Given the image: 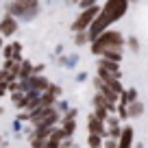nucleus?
Instances as JSON below:
<instances>
[{
    "mask_svg": "<svg viewBox=\"0 0 148 148\" xmlns=\"http://www.w3.org/2000/svg\"><path fill=\"white\" fill-rule=\"evenodd\" d=\"M120 96H122V105H131V102L137 100V92L135 89H124Z\"/></svg>",
    "mask_w": 148,
    "mask_h": 148,
    "instance_id": "obj_14",
    "label": "nucleus"
},
{
    "mask_svg": "<svg viewBox=\"0 0 148 148\" xmlns=\"http://www.w3.org/2000/svg\"><path fill=\"white\" fill-rule=\"evenodd\" d=\"M105 148H118V144H116V142H107Z\"/></svg>",
    "mask_w": 148,
    "mask_h": 148,
    "instance_id": "obj_23",
    "label": "nucleus"
},
{
    "mask_svg": "<svg viewBox=\"0 0 148 148\" xmlns=\"http://www.w3.org/2000/svg\"><path fill=\"white\" fill-rule=\"evenodd\" d=\"M100 15V7L98 5H94V7H89V9H83L79 15H76V20L72 22V31L74 33H79V31H87L89 26H92V22Z\"/></svg>",
    "mask_w": 148,
    "mask_h": 148,
    "instance_id": "obj_4",
    "label": "nucleus"
},
{
    "mask_svg": "<svg viewBox=\"0 0 148 148\" xmlns=\"http://www.w3.org/2000/svg\"><path fill=\"white\" fill-rule=\"evenodd\" d=\"M98 0H79V7H81V11L83 9H89V7H94Z\"/></svg>",
    "mask_w": 148,
    "mask_h": 148,
    "instance_id": "obj_17",
    "label": "nucleus"
},
{
    "mask_svg": "<svg viewBox=\"0 0 148 148\" xmlns=\"http://www.w3.org/2000/svg\"><path fill=\"white\" fill-rule=\"evenodd\" d=\"M122 52H124V48H107V50H102L100 57H105V59H109V61L120 63V61H122Z\"/></svg>",
    "mask_w": 148,
    "mask_h": 148,
    "instance_id": "obj_8",
    "label": "nucleus"
},
{
    "mask_svg": "<svg viewBox=\"0 0 148 148\" xmlns=\"http://www.w3.org/2000/svg\"><path fill=\"white\" fill-rule=\"evenodd\" d=\"M98 65H102V68H107L109 72H113V74H118V76H120V63H116V61H109V59H105V57H100Z\"/></svg>",
    "mask_w": 148,
    "mask_h": 148,
    "instance_id": "obj_11",
    "label": "nucleus"
},
{
    "mask_svg": "<svg viewBox=\"0 0 148 148\" xmlns=\"http://www.w3.org/2000/svg\"><path fill=\"white\" fill-rule=\"evenodd\" d=\"M33 68H35V65H33L31 61H22V65H20V76H18V79H20V81H26L28 76H33Z\"/></svg>",
    "mask_w": 148,
    "mask_h": 148,
    "instance_id": "obj_9",
    "label": "nucleus"
},
{
    "mask_svg": "<svg viewBox=\"0 0 148 148\" xmlns=\"http://www.w3.org/2000/svg\"><path fill=\"white\" fill-rule=\"evenodd\" d=\"M126 107H129V116H133V118H137V116H142V113H144V105H142V102H137V100L131 102V105H126Z\"/></svg>",
    "mask_w": 148,
    "mask_h": 148,
    "instance_id": "obj_15",
    "label": "nucleus"
},
{
    "mask_svg": "<svg viewBox=\"0 0 148 148\" xmlns=\"http://www.w3.org/2000/svg\"><path fill=\"white\" fill-rule=\"evenodd\" d=\"M74 129H76L74 120H65V124H63V133H65V137H68V135H72V133H74Z\"/></svg>",
    "mask_w": 148,
    "mask_h": 148,
    "instance_id": "obj_16",
    "label": "nucleus"
},
{
    "mask_svg": "<svg viewBox=\"0 0 148 148\" xmlns=\"http://www.w3.org/2000/svg\"><path fill=\"white\" fill-rule=\"evenodd\" d=\"M48 92L55 94V96H61V87H59V85H50V87H48Z\"/></svg>",
    "mask_w": 148,
    "mask_h": 148,
    "instance_id": "obj_21",
    "label": "nucleus"
},
{
    "mask_svg": "<svg viewBox=\"0 0 148 148\" xmlns=\"http://www.w3.org/2000/svg\"><path fill=\"white\" fill-rule=\"evenodd\" d=\"M74 44H76V46H85V44H92V39H89L87 31H79V33H74Z\"/></svg>",
    "mask_w": 148,
    "mask_h": 148,
    "instance_id": "obj_13",
    "label": "nucleus"
},
{
    "mask_svg": "<svg viewBox=\"0 0 148 148\" xmlns=\"http://www.w3.org/2000/svg\"><path fill=\"white\" fill-rule=\"evenodd\" d=\"M92 148H98V146H92Z\"/></svg>",
    "mask_w": 148,
    "mask_h": 148,
    "instance_id": "obj_25",
    "label": "nucleus"
},
{
    "mask_svg": "<svg viewBox=\"0 0 148 148\" xmlns=\"http://www.w3.org/2000/svg\"><path fill=\"white\" fill-rule=\"evenodd\" d=\"M98 76H100L102 81H107V83H113L116 79H120L118 74H113V72H109L107 68H102V65H98Z\"/></svg>",
    "mask_w": 148,
    "mask_h": 148,
    "instance_id": "obj_12",
    "label": "nucleus"
},
{
    "mask_svg": "<svg viewBox=\"0 0 148 148\" xmlns=\"http://www.w3.org/2000/svg\"><path fill=\"white\" fill-rule=\"evenodd\" d=\"M2 55H5V59H13V44L2 48Z\"/></svg>",
    "mask_w": 148,
    "mask_h": 148,
    "instance_id": "obj_18",
    "label": "nucleus"
},
{
    "mask_svg": "<svg viewBox=\"0 0 148 148\" xmlns=\"http://www.w3.org/2000/svg\"><path fill=\"white\" fill-rule=\"evenodd\" d=\"M37 11H39V0H13V2L7 5V13L22 20L35 18Z\"/></svg>",
    "mask_w": 148,
    "mask_h": 148,
    "instance_id": "obj_3",
    "label": "nucleus"
},
{
    "mask_svg": "<svg viewBox=\"0 0 148 148\" xmlns=\"http://www.w3.org/2000/svg\"><path fill=\"white\" fill-rule=\"evenodd\" d=\"M129 48H131L133 52H137V50H139V42L135 39V37H129Z\"/></svg>",
    "mask_w": 148,
    "mask_h": 148,
    "instance_id": "obj_19",
    "label": "nucleus"
},
{
    "mask_svg": "<svg viewBox=\"0 0 148 148\" xmlns=\"http://www.w3.org/2000/svg\"><path fill=\"white\" fill-rule=\"evenodd\" d=\"M131 142H133V129H124L122 131V139L120 144H118V148H131Z\"/></svg>",
    "mask_w": 148,
    "mask_h": 148,
    "instance_id": "obj_10",
    "label": "nucleus"
},
{
    "mask_svg": "<svg viewBox=\"0 0 148 148\" xmlns=\"http://www.w3.org/2000/svg\"><path fill=\"white\" fill-rule=\"evenodd\" d=\"M129 11V0H107L105 7L100 9V15L92 22V26L87 28V35L89 39H96L98 35L107 31L113 22H118L120 18H124V13Z\"/></svg>",
    "mask_w": 148,
    "mask_h": 148,
    "instance_id": "obj_1",
    "label": "nucleus"
},
{
    "mask_svg": "<svg viewBox=\"0 0 148 148\" xmlns=\"http://www.w3.org/2000/svg\"><path fill=\"white\" fill-rule=\"evenodd\" d=\"M94 85H96V89H98V92H100L102 96H105L107 100L111 102V105H116V100H118V96H120V94L113 92V89L109 87V83H107V81H102L100 76H96V79H94Z\"/></svg>",
    "mask_w": 148,
    "mask_h": 148,
    "instance_id": "obj_5",
    "label": "nucleus"
},
{
    "mask_svg": "<svg viewBox=\"0 0 148 148\" xmlns=\"http://www.w3.org/2000/svg\"><path fill=\"white\" fill-rule=\"evenodd\" d=\"M0 52H2V37H0Z\"/></svg>",
    "mask_w": 148,
    "mask_h": 148,
    "instance_id": "obj_24",
    "label": "nucleus"
},
{
    "mask_svg": "<svg viewBox=\"0 0 148 148\" xmlns=\"http://www.w3.org/2000/svg\"><path fill=\"white\" fill-rule=\"evenodd\" d=\"M107 48H124V35H122L120 31H111V28H107L102 35H98L96 39L92 42V46H89V50H92V55H102V50H107Z\"/></svg>",
    "mask_w": 148,
    "mask_h": 148,
    "instance_id": "obj_2",
    "label": "nucleus"
},
{
    "mask_svg": "<svg viewBox=\"0 0 148 148\" xmlns=\"http://www.w3.org/2000/svg\"><path fill=\"white\" fill-rule=\"evenodd\" d=\"M89 133H96V135H100V137H105L107 135V131H105V126H102V120H98L96 116H89Z\"/></svg>",
    "mask_w": 148,
    "mask_h": 148,
    "instance_id": "obj_7",
    "label": "nucleus"
},
{
    "mask_svg": "<svg viewBox=\"0 0 148 148\" xmlns=\"http://www.w3.org/2000/svg\"><path fill=\"white\" fill-rule=\"evenodd\" d=\"M98 144H100V135L92 133V135H89V146H98Z\"/></svg>",
    "mask_w": 148,
    "mask_h": 148,
    "instance_id": "obj_20",
    "label": "nucleus"
},
{
    "mask_svg": "<svg viewBox=\"0 0 148 148\" xmlns=\"http://www.w3.org/2000/svg\"><path fill=\"white\" fill-rule=\"evenodd\" d=\"M44 72V63L42 65H35V68H33V74H42Z\"/></svg>",
    "mask_w": 148,
    "mask_h": 148,
    "instance_id": "obj_22",
    "label": "nucleus"
},
{
    "mask_svg": "<svg viewBox=\"0 0 148 148\" xmlns=\"http://www.w3.org/2000/svg\"><path fill=\"white\" fill-rule=\"evenodd\" d=\"M15 31H18V22H15L13 15L7 13L5 18L0 20V35H2V37H11Z\"/></svg>",
    "mask_w": 148,
    "mask_h": 148,
    "instance_id": "obj_6",
    "label": "nucleus"
}]
</instances>
